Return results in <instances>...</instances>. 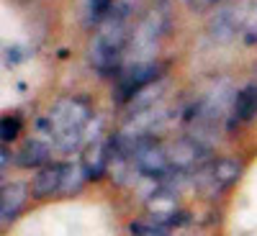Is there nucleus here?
<instances>
[{
  "mask_svg": "<svg viewBox=\"0 0 257 236\" xmlns=\"http://www.w3.org/2000/svg\"><path fill=\"white\" fill-rule=\"evenodd\" d=\"M0 159H3V169H6V167H8V159H11L8 149H3V152H0Z\"/></svg>",
  "mask_w": 257,
  "mask_h": 236,
  "instance_id": "18",
  "label": "nucleus"
},
{
  "mask_svg": "<svg viewBox=\"0 0 257 236\" xmlns=\"http://www.w3.org/2000/svg\"><path fill=\"white\" fill-rule=\"evenodd\" d=\"M128 233L132 236H170V226L157 223V221H132L128 223Z\"/></svg>",
  "mask_w": 257,
  "mask_h": 236,
  "instance_id": "14",
  "label": "nucleus"
},
{
  "mask_svg": "<svg viewBox=\"0 0 257 236\" xmlns=\"http://www.w3.org/2000/svg\"><path fill=\"white\" fill-rule=\"evenodd\" d=\"M52 159V146L47 141H39V139H29L24 146H21V152H18V164L21 167H41L44 169Z\"/></svg>",
  "mask_w": 257,
  "mask_h": 236,
  "instance_id": "12",
  "label": "nucleus"
},
{
  "mask_svg": "<svg viewBox=\"0 0 257 236\" xmlns=\"http://www.w3.org/2000/svg\"><path fill=\"white\" fill-rule=\"evenodd\" d=\"M219 3V0H185V6L190 8V11H208V8H213V6H216Z\"/></svg>",
  "mask_w": 257,
  "mask_h": 236,
  "instance_id": "17",
  "label": "nucleus"
},
{
  "mask_svg": "<svg viewBox=\"0 0 257 236\" xmlns=\"http://www.w3.org/2000/svg\"><path fill=\"white\" fill-rule=\"evenodd\" d=\"M116 0H88L85 3V26H100L105 18L111 16Z\"/></svg>",
  "mask_w": 257,
  "mask_h": 236,
  "instance_id": "13",
  "label": "nucleus"
},
{
  "mask_svg": "<svg viewBox=\"0 0 257 236\" xmlns=\"http://www.w3.org/2000/svg\"><path fill=\"white\" fill-rule=\"evenodd\" d=\"M249 8L247 6H229V8H221L216 16L211 18L208 24V36L213 41H229L234 34L244 31V24L249 18Z\"/></svg>",
  "mask_w": 257,
  "mask_h": 236,
  "instance_id": "7",
  "label": "nucleus"
},
{
  "mask_svg": "<svg viewBox=\"0 0 257 236\" xmlns=\"http://www.w3.org/2000/svg\"><path fill=\"white\" fill-rule=\"evenodd\" d=\"M242 169H244V164L239 159H229V157L216 159L211 167H206L203 172L198 175V185L206 192H221V190L231 187L242 177Z\"/></svg>",
  "mask_w": 257,
  "mask_h": 236,
  "instance_id": "6",
  "label": "nucleus"
},
{
  "mask_svg": "<svg viewBox=\"0 0 257 236\" xmlns=\"http://www.w3.org/2000/svg\"><path fill=\"white\" fill-rule=\"evenodd\" d=\"M93 118V108L85 98H77V95H67V98H59L47 118L39 121V128L44 131L52 144L62 152H72L77 149L85 139V126L90 123Z\"/></svg>",
  "mask_w": 257,
  "mask_h": 236,
  "instance_id": "1",
  "label": "nucleus"
},
{
  "mask_svg": "<svg viewBox=\"0 0 257 236\" xmlns=\"http://www.w3.org/2000/svg\"><path fill=\"white\" fill-rule=\"evenodd\" d=\"M111 159H113L111 141H90L88 149L82 152V169H85V177H88V180L103 177V172L108 169Z\"/></svg>",
  "mask_w": 257,
  "mask_h": 236,
  "instance_id": "8",
  "label": "nucleus"
},
{
  "mask_svg": "<svg viewBox=\"0 0 257 236\" xmlns=\"http://www.w3.org/2000/svg\"><path fill=\"white\" fill-rule=\"evenodd\" d=\"M244 41L247 44H254L257 41V6H254V11L249 13V18H247V24H244Z\"/></svg>",
  "mask_w": 257,
  "mask_h": 236,
  "instance_id": "16",
  "label": "nucleus"
},
{
  "mask_svg": "<svg viewBox=\"0 0 257 236\" xmlns=\"http://www.w3.org/2000/svg\"><path fill=\"white\" fill-rule=\"evenodd\" d=\"M162 67L165 64L152 59V62H139V64H132V67L121 70L118 72V85H116V100L118 103H132L144 88L160 82Z\"/></svg>",
  "mask_w": 257,
  "mask_h": 236,
  "instance_id": "4",
  "label": "nucleus"
},
{
  "mask_svg": "<svg viewBox=\"0 0 257 236\" xmlns=\"http://www.w3.org/2000/svg\"><path fill=\"white\" fill-rule=\"evenodd\" d=\"M128 11H132V0H116L111 16L95 29V36L90 41V62L100 75L121 72V57L126 52V44L132 41L126 29Z\"/></svg>",
  "mask_w": 257,
  "mask_h": 236,
  "instance_id": "2",
  "label": "nucleus"
},
{
  "mask_svg": "<svg viewBox=\"0 0 257 236\" xmlns=\"http://www.w3.org/2000/svg\"><path fill=\"white\" fill-rule=\"evenodd\" d=\"M257 116V85H247L237 93L231 105V126L234 123H247Z\"/></svg>",
  "mask_w": 257,
  "mask_h": 236,
  "instance_id": "11",
  "label": "nucleus"
},
{
  "mask_svg": "<svg viewBox=\"0 0 257 236\" xmlns=\"http://www.w3.org/2000/svg\"><path fill=\"white\" fill-rule=\"evenodd\" d=\"M165 34H167V16L162 11H149L139 21V26L132 34V41H128V44H132V52H134V64L152 62L149 57L157 52Z\"/></svg>",
  "mask_w": 257,
  "mask_h": 236,
  "instance_id": "3",
  "label": "nucleus"
},
{
  "mask_svg": "<svg viewBox=\"0 0 257 236\" xmlns=\"http://www.w3.org/2000/svg\"><path fill=\"white\" fill-rule=\"evenodd\" d=\"M62 182H64V164H47L41 172H36L31 182V195L39 200L57 195V192H62Z\"/></svg>",
  "mask_w": 257,
  "mask_h": 236,
  "instance_id": "9",
  "label": "nucleus"
},
{
  "mask_svg": "<svg viewBox=\"0 0 257 236\" xmlns=\"http://www.w3.org/2000/svg\"><path fill=\"white\" fill-rule=\"evenodd\" d=\"M167 152V167H170V177H180L190 169H196L206 159V146L198 139H178L173 144H165Z\"/></svg>",
  "mask_w": 257,
  "mask_h": 236,
  "instance_id": "5",
  "label": "nucleus"
},
{
  "mask_svg": "<svg viewBox=\"0 0 257 236\" xmlns=\"http://www.w3.org/2000/svg\"><path fill=\"white\" fill-rule=\"evenodd\" d=\"M0 126H3V131H0L3 141H13V139L18 136V131H21V121H18V118H11V116H6Z\"/></svg>",
  "mask_w": 257,
  "mask_h": 236,
  "instance_id": "15",
  "label": "nucleus"
},
{
  "mask_svg": "<svg viewBox=\"0 0 257 236\" xmlns=\"http://www.w3.org/2000/svg\"><path fill=\"white\" fill-rule=\"evenodd\" d=\"M29 198V187L24 182H6L3 192H0V218H3V226H8L24 208Z\"/></svg>",
  "mask_w": 257,
  "mask_h": 236,
  "instance_id": "10",
  "label": "nucleus"
}]
</instances>
